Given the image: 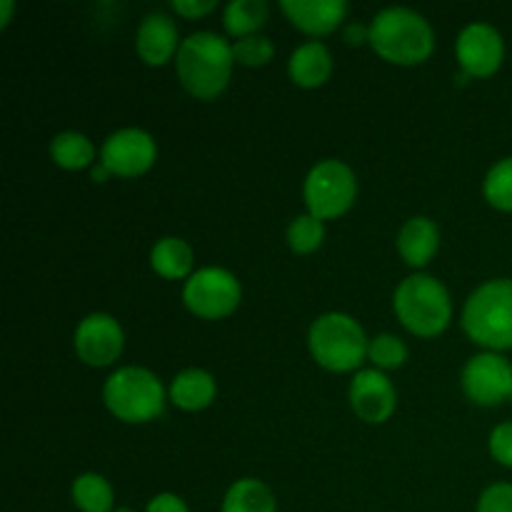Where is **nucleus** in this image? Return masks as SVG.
<instances>
[{
	"instance_id": "f257e3e1",
	"label": "nucleus",
	"mask_w": 512,
	"mask_h": 512,
	"mask_svg": "<svg viewBox=\"0 0 512 512\" xmlns=\"http://www.w3.org/2000/svg\"><path fill=\"white\" fill-rule=\"evenodd\" d=\"M233 43L213 30L183 38L175 55V75L188 95L198 100H215L230 83L233 75Z\"/></svg>"
},
{
	"instance_id": "f03ea898",
	"label": "nucleus",
	"mask_w": 512,
	"mask_h": 512,
	"mask_svg": "<svg viewBox=\"0 0 512 512\" xmlns=\"http://www.w3.org/2000/svg\"><path fill=\"white\" fill-rule=\"evenodd\" d=\"M368 45L390 65L413 68L435 50V33L428 20L410 8H385L370 20Z\"/></svg>"
},
{
	"instance_id": "7ed1b4c3",
	"label": "nucleus",
	"mask_w": 512,
	"mask_h": 512,
	"mask_svg": "<svg viewBox=\"0 0 512 512\" xmlns=\"http://www.w3.org/2000/svg\"><path fill=\"white\" fill-rule=\"evenodd\" d=\"M463 330L488 353L512 350V278H495L470 293L463 308Z\"/></svg>"
},
{
	"instance_id": "20e7f679",
	"label": "nucleus",
	"mask_w": 512,
	"mask_h": 512,
	"mask_svg": "<svg viewBox=\"0 0 512 512\" xmlns=\"http://www.w3.org/2000/svg\"><path fill=\"white\" fill-rule=\"evenodd\" d=\"M393 310L400 325L418 338H438L453 320L448 288L428 273H413L395 288Z\"/></svg>"
},
{
	"instance_id": "39448f33",
	"label": "nucleus",
	"mask_w": 512,
	"mask_h": 512,
	"mask_svg": "<svg viewBox=\"0 0 512 512\" xmlns=\"http://www.w3.org/2000/svg\"><path fill=\"white\" fill-rule=\"evenodd\" d=\"M368 335L348 313H323L308 330V350L330 373H358L368 358Z\"/></svg>"
},
{
	"instance_id": "423d86ee",
	"label": "nucleus",
	"mask_w": 512,
	"mask_h": 512,
	"mask_svg": "<svg viewBox=\"0 0 512 512\" xmlns=\"http://www.w3.org/2000/svg\"><path fill=\"white\" fill-rule=\"evenodd\" d=\"M103 403L113 418L128 425H143L163 415L165 388L153 370L125 365L105 380Z\"/></svg>"
},
{
	"instance_id": "0eeeda50",
	"label": "nucleus",
	"mask_w": 512,
	"mask_h": 512,
	"mask_svg": "<svg viewBox=\"0 0 512 512\" xmlns=\"http://www.w3.org/2000/svg\"><path fill=\"white\" fill-rule=\"evenodd\" d=\"M358 198V178L343 160H320L310 168L303 183V200L318 220H335L348 213Z\"/></svg>"
},
{
	"instance_id": "6e6552de",
	"label": "nucleus",
	"mask_w": 512,
	"mask_h": 512,
	"mask_svg": "<svg viewBox=\"0 0 512 512\" xmlns=\"http://www.w3.org/2000/svg\"><path fill=\"white\" fill-rule=\"evenodd\" d=\"M240 300H243L240 280L218 265L195 270L183 285L185 308L200 320L230 318L240 308Z\"/></svg>"
},
{
	"instance_id": "1a4fd4ad",
	"label": "nucleus",
	"mask_w": 512,
	"mask_h": 512,
	"mask_svg": "<svg viewBox=\"0 0 512 512\" xmlns=\"http://www.w3.org/2000/svg\"><path fill=\"white\" fill-rule=\"evenodd\" d=\"M463 393L480 408H495L512 395V365L503 353H478L465 363L460 375Z\"/></svg>"
},
{
	"instance_id": "9d476101",
	"label": "nucleus",
	"mask_w": 512,
	"mask_h": 512,
	"mask_svg": "<svg viewBox=\"0 0 512 512\" xmlns=\"http://www.w3.org/2000/svg\"><path fill=\"white\" fill-rule=\"evenodd\" d=\"M158 160V145L148 130L123 128L105 138L100 148V163L118 178H140Z\"/></svg>"
},
{
	"instance_id": "9b49d317",
	"label": "nucleus",
	"mask_w": 512,
	"mask_h": 512,
	"mask_svg": "<svg viewBox=\"0 0 512 512\" xmlns=\"http://www.w3.org/2000/svg\"><path fill=\"white\" fill-rule=\"evenodd\" d=\"M73 348L88 368H110L125 350V333L108 313H90L78 323Z\"/></svg>"
},
{
	"instance_id": "f8f14e48",
	"label": "nucleus",
	"mask_w": 512,
	"mask_h": 512,
	"mask_svg": "<svg viewBox=\"0 0 512 512\" xmlns=\"http://www.w3.org/2000/svg\"><path fill=\"white\" fill-rule=\"evenodd\" d=\"M455 58L468 78H493L505 60V40L490 23H470L455 40Z\"/></svg>"
},
{
	"instance_id": "ddd939ff",
	"label": "nucleus",
	"mask_w": 512,
	"mask_h": 512,
	"mask_svg": "<svg viewBox=\"0 0 512 512\" xmlns=\"http://www.w3.org/2000/svg\"><path fill=\"white\" fill-rule=\"evenodd\" d=\"M348 400L353 413L368 425H383L398 408V390L393 380L378 368L358 370L350 380Z\"/></svg>"
},
{
	"instance_id": "4468645a",
	"label": "nucleus",
	"mask_w": 512,
	"mask_h": 512,
	"mask_svg": "<svg viewBox=\"0 0 512 512\" xmlns=\"http://www.w3.org/2000/svg\"><path fill=\"white\" fill-rule=\"evenodd\" d=\"M180 45L183 40H180L178 23L165 13L145 15L135 33V53L150 68H163L170 60L175 63Z\"/></svg>"
},
{
	"instance_id": "2eb2a0df",
	"label": "nucleus",
	"mask_w": 512,
	"mask_h": 512,
	"mask_svg": "<svg viewBox=\"0 0 512 512\" xmlns=\"http://www.w3.org/2000/svg\"><path fill=\"white\" fill-rule=\"evenodd\" d=\"M280 10L300 33L310 38H325L343 25L348 3L345 0H283Z\"/></svg>"
},
{
	"instance_id": "dca6fc26",
	"label": "nucleus",
	"mask_w": 512,
	"mask_h": 512,
	"mask_svg": "<svg viewBox=\"0 0 512 512\" xmlns=\"http://www.w3.org/2000/svg\"><path fill=\"white\" fill-rule=\"evenodd\" d=\"M440 250V228L435 220L425 215L405 220V225L398 233V253L410 268L423 270L425 265L433 263V258Z\"/></svg>"
},
{
	"instance_id": "f3484780",
	"label": "nucleus",
	"mask_w": 512,
	"mask_h": 512,
	"mask_svg": "<svg viewBox=\"0 0 512 512\" xmlns=\"http://www.w3.org/2000/svg\"><path fill=\"white\" fill-rule=\"evenodd\" d=\"M288 75L298 88L315 90L333 75V55L320 40H308L293 50L288 60Z\"/></svg>"
},
{
	"instance_id": "a211bd4d",
	"label": "nucleus",
	"mask_w": 512,
	"mask_h": 512,
	"mask_svg": "<svg viewBox=\"0 0 512 512\" xmlns=\"http://www.w3.org/2000/svg\"><path fill=\"white\" fill-rule=\"evenodd\" d=\"M215 395H218V383L203 368L183 370V373L175 375L168 388L170 403L185 413H200V410L210 408Z\"/></svg>"
},
{
	"instance_id": "6ab92c4d",
	"label": "nucleus",
	"mask_w": 512,
	"mask_h": 512,
	"mask_svg": "<svg viewBox=\"0 0 512 512\" xmlns=\"http://www.w3.org/2000/svg\"><path fill=\"white\" fill-rule=\"evenodd\" d=\"M193 248L178 235H165L150 250V268L165 280H188L193 270Z\"/></svg>"
},
{
	"instance_id": "aec40b11",
	"label": "nucleus",
	"mask_w": 512,
	"mask_h": 512,
	"mask_svg": "<svg viewBox=\"0 0 512 512\" xmlns=\"http://www.w3.org/2000/svg\"><path fill=\"white\" fill-rule=\"evenodd\" d=\"M50 158L58 168L75 173V170L93 168L98 163V150L88 135L78 130H65L50 140Z\"/></svg>"
},
{
	"instance_id": "412c9836",
	"label": "nucleus",
	"mask_w": 512,
	"mask_h": 512,
	"mask_svg": "<svg viewBox=\"0 0 512 512\" xmlns=\"http://www.w3.org/2000/svg\"><path fill=\"white\" fill-rule=\"evenodd\" d=\"M220 512H278V503L263 480L240 478L225 493Z\"/></svg>"
},
{
	"instance_id": "4be33fe9",
	"label": "nucleus",
	"mask_w": 512,
	"mask_h": 512,
	"mask_svg": "<svg viewBox=\"0 0 512 512\" xmlns=\"http://www.w3.org/2000/svg\"><path fill=\"white\" fill-rule=\"evenodd\" d=\"M270 8L265 0H233L223 10V28L230 38H250L260 35V28L268 23Z\"/></svg>"
},
{
	"instance_id": "5701e85b",
	"label": "nucleus",
	"mask_w": 512,
	"mask_h": 512,
	"mask_svg": "<svg viewBox=\"0 0 512 512\" xmlns=\"http://www.w3.org/2000/svg\"><path fill=\"white\" fill-rule=\"evenodd\" d=\"M70 498L80 512H115L113 485L100 473H83L73 480Z\"/></svg>"
},
{
	"instance_id": "b1692460",
	"label": "nucleus",
	"mask_w": 512,
	"mask_h": 512,
	"mask_svg": "<svg viewBox=\"0 0 512 512\" xmlns=\"http://www.w3.org/2000/svg\"><path fill=\"white\" fill-rule=\"evenodd\" d=\"M483 195L495 210L512 213V155L498 160L483 180Z\"/></svg>"
},
{
	"instance_id": "393cba45",
	"label": "nucleus",
	"mask_w": 512,
	"mask_h": 512,
	"mask_svg": "<svg viewBox=\"0 0 512 512\" xmlns=\"http://www.w3.org/2000/svg\"><path fill=\"white\" fill-rule=\"evenodd\" d=\"M325 240V223L315 215L305 213L298 215L288 225V245L295 255H310L323 245Z\"/></svg>"
},
{
	"instance_id": "a878e982",
	"label": "nucleus",
	"mask_w": 512,
	"mask_h": 512,
	"mask_svg": "<svg viewBox=\"0 0 512 512\" xmlns=\"http://www.w3.org/2000/svg\"><path fill=\"white\" fill-rule=\"evenodd\" d=\"M368 360L378 370L388 373V370H398L408 363V345L393 333H380L370 340L368 345Z\"/></svg>"
},
{
	"instance_id": "bb28decb",
	"label": "nucleus",
	"mask_w": 512,
	"mask_h": 512,
	"mask_svg": "<svg viewBox=\"0 0 512 512\" xmlns=\"http://www.w3.org/2000/svg\"><path fill=\"white\" fill-rule=\"evenodd\" d=\"M233 58L235 65H243V68H265L275 58V45L265 35L233 40Z\"/></svg>"
},
{
	"instance_id": "cd10ccee",
	"label": "nucleus",
	"mask_w": 512,
	"mask_h": 512,
	"mask_svg": "<svg viewBox=\"0 0 512 512\" xmlns=\"http://www.w3.org/2000/svg\"><path fill=\"white\" fill-rule=\"evenodd\" d=\"M475 512H512V483H495L480 493Z\"/></svg>"
},
{
	"instance_id": "c85d7f7f",
	"label": "nucleus",
	"mask_w": 512,
	"mask_h": 512,
	"mask_svg": "<svg viewBox=\"0 0 512 512\" xmlns=\"http://www.w3.org/2000/svg\"><path fill=\"white\" fill-rule=\"evenodd\" d=\"M488 450L495 463L512 470V423L495 425L488 440Z\"/></svg>"
},
{
	"instance_id": "c756f323",
	"label": "nucleus",
	"mask_w": 512,
	"mask_h": 512,
	"mask_svg": "<svg viewBox=\"0 0 512 512\" xmlns=\"http://www.w3.org/2000/svg\"><path fill=\"white\" fill-rule=\"evenodd\" d=\"M170 8H173L180 18L198 20L213 13V10L218 8V3H215V0H173Z\"/></svg>"
},
{
	"instance_id": "7c9ffc66",
	"label": "nucleus",
	"mask_w": 512,
	"mask_h": 512,
	"mask_svg": "<svg viewBox=\"0 0 512 512\" xmlns=\"http://www.w3.org/2000/svg\"><path fill=\"white\" fill-rule=\"evenodd\" d=\"M145 512H190L185 500L175 493H160L155 498H150V503L145 505Z\"/></svg>"
},
{
	"instance_id": "2f4dec72",
	"label": "nucleus",
	"mask_w": 512,
	"mask_h": 512,
	"mask_svg": "<svg viewBox=\"0 0 512 512\" xmlns=\"http://www.w3.org/2000/svg\"><path fill=\"white\" fill-rule=\"evenodd\" d=\"M345 40H348V45L358 48V45L368 43L370 40V28H365V25H360V23L348 25V28H345Z\"/></svg>"
},
{
	"instance_id": "473e14b6",
	"label": "nucleus",
	"mask_w": 512,
	"mask_h": 512,
	"mask_svg": "<svg viewBox=\"0 0 512 512\" xmlns=\"http://www.w3.org/2000/svg\"><path fill=\"white\" fill-rule=\"evenodd\" d=\"M13 10H15L13 0H3V3H0V28H8L10 18H13Z\"/></svg>"
},
{
	"instance_id": "72a5a7b5",
	"label": "nucleus",
	"mask_w": 512,
	"mask_h": 512,
	"mask_svg": "<svg viewBox=\"0 0 512 512\" xmlns=\"http://www.w3.org/2000/svg\"><path fill=\"white\" fill-rule=\"evenodd\" d=\"M90 178H93L95 183H105V180L110 178V170L105 168V165L98 160V163H95L93 168H90Z\"/></svg>"
},
{
	"instance_id": "f704fd0d",
	"label": "nucleus",
	"mask_w": 512,
	"mask_h": 512,
	"mask_svg": "<svg viewBox=\"0 0 512 512\" xmlns=\"http://www.w3.org/2000/svg\"><path fill=\"white\" fill-rule=\"evenodd\" d=\"M115 512H133V510H128V508H120V510H115Z\"/></svg>"
},
{
	"instance_id": "c9c22d12",
	"label": "nucleus",
	"mask_w": 512,
	"mask_h": 512,
	"mask_svg": "<svg viewBox=\"0 0 512 512\" xmlns=\"http://www.w3.org/2000/svg\"><path fill=\"white\" fill-rule=\"evenodd\" d=\"M510 403H512V395H510Z\"/></svg>"
}]
</instances>
